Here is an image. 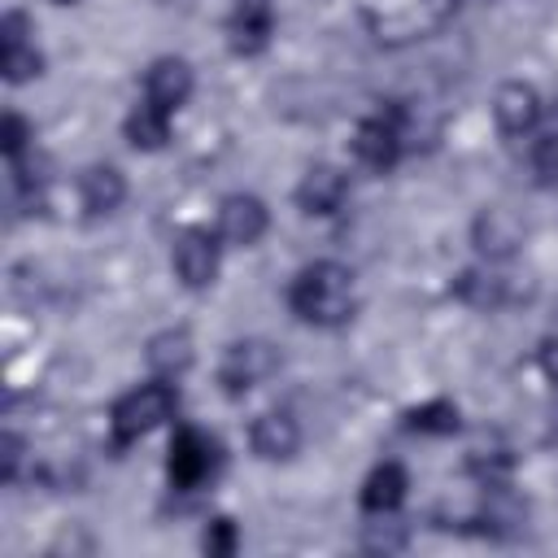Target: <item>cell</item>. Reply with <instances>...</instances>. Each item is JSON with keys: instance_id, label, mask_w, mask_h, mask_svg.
<instances>
[{"instance_id": "cell-1", "label": "cell", "mask_w": 558, "mask_h": 558, "mask_svg": "<svg viewBox=\"0 0 558 558\" xmlns=\"http://www.w3.org/2000/svg\"><path fill=\"white\" fill-rule=\"evenodd\" d=\"M288 305L301 323L310 327H344L357 310V288H353V270L323 257V262H310L292 288H288Z\"/></svg>"}, {"instance_id": "cell-2", "label": "cell", "mask_w": 558, "mask_h": 558, "mask_svg": "<svg viewBox=\"0 0 558 558\" xmlns=\"http://www.w3.org/2000/svg\"><path fill=\"white\" fill-rule=\"evenodd\" d=\"M179 410V392H174V379H148L131 392H122L109 410V445L113 449H126L135 445L140 436H148L153 427H161L166 418H174Z\"/></svg>"}, {"instance_id": "cell-3", "label": "cell", "mask_w": 558, "mask_h": 558, "mask_svg": "<svg viewBox=\"0 0 558 558\" xmlns=\"http://www.w3.org/2000/svg\"><path fill=\"white\" fill-rule=\"evenodd\" d=\"M222 471V445L201 427H179L166 449V475L174 488H201Z\"/></svg>"}, {"instance_id": "cell-4", "label": "cell", "mask_w": 558, "mask_h": 558, "mask_svg": "<svg viewBox=\"0 0 558 558\" xmlns=\"http://www.w3.org/2000/svg\"><path fill=\"white\" fill-rule=\"evenodd\" d=\"M275 371H279V349H275L270 340H262V336H248V340L227 344V353H222V362H218V384H222L231 397H240V392L266 384Z\"/></svg>"}, {"instance_id": "cell-5", "label": "cell", "mask_w": 558, "mask_h": 558, "mask_svg": "<svg viewBox=\"0 0 558 558\" xmlns=\"http://www.w3.org/2000/svg\"><path fill=\"white\" fill-rule=\"evenodd\" d=\"M353 157L375 174H388L405 157V135H401V122L388 105L353 126Z\"/></svg>"}, {"instance_id": "cell-6", "label": "cell", "mask_w": 558, "mask_h": 558, "mask_svg": "<svg viewBox=\"0 0 558 558\" xmlns=\"http://www.w3.org/2000/svg\"><path fill=\"white\" fill-rule=\"evenodd\" d=\"M174 275H179V283L183 288H192V292H201V288H209L214 279H218V266H222V244H218V235L209 231V227H187V231H179V240H174Z\"/></svg>"}, {"instance_id": "cell-7", "label": "cell", "mask_w": 558, "mask_h": 558, "mask_svg": "<svg viewBox=\"0 0 558 558\" xmlns=\"http://www.w3.org/2000/svg\"><path fill=\"white\" fill-rule=\"evenodd\" d=\"M523 235H527L523 218L506 205H484L471 222V244L484 262H510L523 248Z\"/></svg>"}, {"instance_id": "cell-8", "label": "cell", "mask_w": 558, "mask_h": 558, "mask_svg": "<svg viewBox=\"0 0 558 558\" xmlns=\"http://www.w3.org/2000/svg\"><path fill=\"white\" fill-rule=\"evenodd\" d=\"M266 227H270V209H266L262 196H253V192H231V196L218 201V235H222L227 244L248 248V244H257V240L266 235Z\"/></svg>"}, {"instance_id": "cell-9", "label": "cell", "mask_w": 558, "mask_h": 558, "mask_svg": "<svg viewBox=\"0 0 558 558\" xmlns=\"http://www.w3.org/2000/svg\"><path fill=\"white\" fill-rule=\"evenodd\" d=\"M471 523H480V532H488L497 541H510L527 527V501L510 488V480L484 484V497H480V510H475Z\"/></svg>"}, {"instance_id": "cell-10", "label": "cell", "mask_w": 558, "mask_h": 558, "mask_svg": "<svg viewBox=\"0 0 558 558\" xmlns=\"http://www.w3.org/2000/svg\"><path fill=\"white\" fill-rule=\"evenodd\" d=\"M270 35H275V9H270V0H240L231 9V17H227V44H231L235 57L266 52Z\"/></svg>"}, {"instance_id": "cell-11", "label": "cell", "mask_w": 558, "mask_h": 558, "mask_svg": "<svg viewBox=\"0 0 558 558\" xmlns=\"http://www.w3.org/2000/svg\"><path fill=\"white\" fill-rule=\"evenodd\" d=\"M344 196H349V179L340 166H327V161L310 166L296 183V205H301V214H314V218L336 214L344 205Z\"/></svg>"}, {"instance_id": "cell-12", "label": "cell", "mask_w": 558, "mask_h": 558, "mask_svg": "<svg viewBox=\"0 0 558 558\" xmlns=\"http://www.w3.org/2000/svg\"><path fill=\"white\" fill-rule=\"evenodd\" d=\"M248 445L257 458L266 462H283L301 449V423L288 414V410H262L248 427Z\"/></svg>"}, {"instance_id": "cell-13", "label": "cell", "mask_w": 558, "mask_h": 558, "mask_svg": "<svg viewBox=\"0 0 558 558\" xmlns=\"http://www.w3.org/2000/svg\"><path fill=\"white\" fill-rule=\"evenodd\" d=\"M192 87H196V78H192V65L183 57H157L148 65V74H144V100H153V105H161L170 113L187 105Z\"/></svg>"}, {"instance_id": "cell-14", "label": "cell", "mask_w": 558, "mask_h": 558, "mask_svg": "<svg viewBox=\"0 0 558 558\" xmlns=\"http://www.w3.org/2000/svg\"><path fill=\"white\" fill-rule=\"evenodd\" d=\"M493 118L501 126V135H527L536 122H541V96L532 83H501L497 96H493Z\"/></svg>"}, {"instance_id": "cell-15", "label": "cell", "mask_w": 558, "mask_h": 558, "mask_svg": "<svg viewBox=\"0 0 558 558\" xmlns=\"http://www.w3.org/2000/svg\"><path fill=\"white\" fill-rule=\"evenodd\" d=\"M405 488H410L405 466H401V462H379V466L362 480L357 501H362L366 514H397L401 501H405Z\"/></svg>"}, {"instance_id": "cell-16", "label": "cell", "mask_w": 558, "mask_h": 558, "mask_svg": "<svg viewBox=\"0 0 558 558\" xmlns=\"http://www.w3.org/2000/svg\"><path fill=\"white\" fill-rule=\"evenodd\" d=\"M78 196H83V209L92 218L113 214L126 201V174L118 166H105V161L100 166H87L83 179H78Z\"/></svg>"}, {"instance_id": "cell-17", "label": "cell", "mask_w": 558, "mask_h": 558, "mask_svg": "<svg viewBox=\"0 0 558 558\" xmlns=\"http://www.w3.org/2000/svg\"><path fill=\"white\" fill-rule=\"evenodd\" d=\"M453 296L471 310H501L510 301V279L488 270V266H466L453 279Z\"/></svg>"}, {"instance_id": "cell-18", "label": "cell", "mask_w": 558, "mask_h": 558, "mask_svg": "<svg viewBox=\"0 0 558 558\" xmlns=\"http://www.w3.org/2000/svg\"><path fill=\"white\" fill-rule=\"evenodd\" d=\"M192 336L183 331V327H170V331H157L153 340H148V349H144V362H148V371L157 375V379H179L187 366H192Z\"/></svg>"}, {"instance_id": "cell-19", "label": "cell", "mask_w": 558, "mask_h": 558, "mask_svg": "<svg viewBox=\"0 0 558 558\" xmlns=\"http://www.w3.org/2000/svg\"><path fill=\"white\" fill-rule=\"evenodd\" d=\"M122 131H126V144H131V148L157 153V148L170 144V109L144 100V105H135V109L126 113V126H122Z\"/></svg>"}, {"instance_id": "cell-20", "label": "cell", "mask_w": 558, "mask_h": 558, "mask_svg": "<svg viewBox=\"0 0 558 558\" xmlns=\"http://www.w3.org/2000/svg\"><path fill=\"white\" fill-rule=\"evenodd\" d=\"M405 432H418V436H453L462 427V410L449 401V397H432L423 405H410L401 414Z\"/></svg>"}, {"instance_id": "cell-21", "label": "cell", "mask_w": 558, "mask_h": 558, "mask_svg": "<svg viewBox=\"0 0 558 558\" xmlns=\"http://www.w3.org/2000/svg\"><path fill=\"white\" fill-rule=\"evenodd\" d=\"M0 70L9 83H26V78H39L44 74V52L35 44H13V48H0Z\"/></svg>"}, {"instance_id": "cell-22", "label": "cell", "mask_w": 558, "mask_h": 558, "mask_svg": "<svg viewBox=\"0 0 558 558\" xmlns=\"http://www.w3.org/2000/svg\"><path fill=\"white\" fill-rule=\"evenodd\" d=\"M362 545L366 549H384V554H397V549H405L410 545V532H405V523L401 519H392V514H375V523H366V532H362Z\"/></svg>"}, {"instance_id": "cell-23", "label": "cell", "mask_w": 558, "mask_h": 558, "mask_svg": "<svg viewBox=\"0 0 558 558\" xmlns=\"http://www.w3.org/2000/svg\"><path fill=\"white\" fill-rule=\"evenodd\" d=\"M527 166H532L536 187H558V131H549V135H536V140H532Z\"/></svg>"}, {"instance_id": "cell-24", "label": "cell", "mask_w": 558, "mask_h": 558, "mask_svg": "<svg viewBox=\"0 0 558 558\" xmlns=\"http://www.w3.org/2000/svg\"><path fill=\"white\" fill-rule=\"evenodd\" d=\"M201 549H205L209 558H231V554L240 549V532H235V519H227V514H214V519L205 523V532H201Z\"/></svg>"}, {"instance_id": "cell-25", "label": "cell", "mask_w": 558, "mask_h": 558, "mask_svg": "<svg viewBox=\"0 0 558 558\" xmlns=\"http://www.w3.org/2000/svg\"><path fill=\"white\" fill-rule=\"evenodd\" d=\"M31 140H35L31 122H26L22 113H4V122H0V153L13 161V157H22V153H31Z\"/></svg>"}, {"instance_id": "cell-26", "label": "cell", "mask_w": 558, "mask_h": 558, "mask_svg": "<svg viewBox=\"0 0 558 558\" xmlns=\"http://www.w3.org/2000/svg\"><path fill=\"white\" fill-rule=\"evenodd\" d=\"M22 458H26V440H22L17 432H4V436H0V475H4V484H17Z\"/></svg>"}, {"instance_id": "cell-27", "label": "cell", "mask_w": 558, "mask_h": 558, "mask_svg": "<svg viewBox=\"0 0 558 558\" xmlns=\"http://www.w3.org/2000/svg\"><path fill=\"white\" fill-rule=\"evenodd\" d=\"M26 35H31V22H26V13L9 9V13L0 17V48H13V44H31Z\"/></svg>"}, {"instance_id": "cell-28", "label": "cell", "mask_w": 558, "mask_h": 558, "mask_svg": "<svg viewBox=\"0 0 558 558\" xmlns=\"http://www.w3.org/2000/svg\"><path fill=\"white\" fill-rule=\"evenodd\" d=\"M536 366H541V375L558 388V336H545V340L536 344Z\"/></svg>"}, {"instance_id": "cell-29", "label": "cell", "mask_w": 558, "mask_h": 558, "mask_svg": "<svg viewBox=\"0 0 558 558\" xmlns=\"http://www.w3.org/2000/svg\"><path fill=\"white\" fill-rule=\"evenodd\" d=\"M554 118H558V100H554Z\"/></svg>"}, {"instance_id": "cell-30", "label": "cell", "mask_w": 558, "mask_h": 558, "mask_svg": "<svg viewBox=\"0 0 558 558\" xmlns=\"http://www.w3.org/2000/svg\"><path fill=\"white\" fill-rule=\"evenodd\" d=\"M57 4H74V0H57Z\"/></svg>"}]
</instances>
